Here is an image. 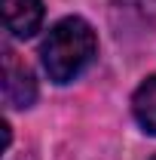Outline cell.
<instances>
[{"label":"cell","mask_w":156,"mask_h":160,"mask_svg":"<svg viewBox=\"0 0 156 160\" xmlns=\"http://www.w3.org/2000/svg\"><path fill=\"white\" fill-rule=\"evenodd\" d=\"M95 52H98V37L92 25L80 16H67L46 34L43 46H40V62H43L49 80L71 83L89 68Z\"/></svg>","instance_id":"1"},{"label":"cell","mask_w":156,"mask_h":160,"mask_svg":"<svg viewBox=\"0 0 156 160\" xmlns=\"http://www.w3.org/2000/svg\"><path fill=\"white\" fill-rule=\"evenodd\" d=\"M3 96L9 108H31L37 99V80L25 62L16 59V52L3 56Z\"/></svg>","instance_id":"2"},{"label":"cell","mask_w":156,"mask_h":160,"mask_svg":"<svg viewBox=\"0 0 156 160\" xmlns=\"http://www.w3.org/2000/svg\"><path fill=\"white\" fill-rule=\"evenodd\" d=\"M3 22L12 37H34L43 25V3L40 0H0Z\"/></svg>","instance_id":"3"},{"label":"cell","mask_w":156,"mask_h":160,"mask_svg":"<svg viewBox=\"0 0 156 160\" xmlns=\"http://www.w3.org/2000/svg\"><path fill=\"white\" fill-rule=\"evenodd\" d=\"M132 111H135V120L141 123L144 132L156 136V74L147 77L132 96Z\"/></svg>","instance_id":"4"},{"label":"cell","mask_w":156,"mask_h":160,"mask_svg":"<svg viewBox=\"0 0 156 160\" xmlns=\"http://www.w3.org/2000/svg\"><path fill=\"white\" fill-rule=\"evenodd\" d=\"M153 160H156V157H153Z\"/></svg>","instance_id":"5"}]
</instances>
